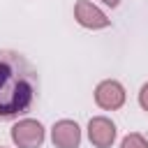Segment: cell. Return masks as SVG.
<instances>
[{"instance_id":"obj_1","label":"cell","mask_w":148,"mask_h":148,"mask_svg":"<svg viewBox=\"0 0 148 148\" xmlns=\"http://www.w3.org/2000/svg\"><path fill=\"white\" fill-rule=\"evenodd\" d=\"M39 92L37 69L18 51L0 49V120L28 113Z\"/></svg>"},{"instance_id":"obj_2","label":"cell","mask_w":148,"mask_h":148,"mask_svg":"<svg viewBox=\"0 0 148 148\" xmlns=\"http://www.w3.org/2000/svg\"><path fill=\"white\" fill-rule=\"evenodd\" d=\"M12 141L18 148H39L44 143V127L39 120L23 118L12 127Z\"/></svg>"},{"instance_id":"obj_3","label":"cell","mask_w":148,"mask_h":148,"mask_svg":"<svg viewBox=\"0 0 148 148\" xmlns=\"http://www.w3.org/2000/svg\"><path fill=\"white\" fill-rule=\"evenodd\" d=\"M125 88L120 81H113V79H106L102 81L97 88H95V102L99 109H106V111H116L125 104Z\"/></svg>"},{"instance_id":"obj_4","label":"cell","mask_w":148,"mask_h":148,"mask_svg":"<svg viewBox=\"0 0 148 148\" xmlns=\"http://www.w3.org/2000/svg\"><path fill=\"white\" fill-rule=\"evenodd\" d=\"M74 18L83 28H90V30H99V28H106L111 23V18H106V14L97 5H92L90 0H76V5H74Z\"/></svg>"},{"instance_id":"obj_5","label":"cell","mask_w":148,"mask_h":148,"mask_svg":"<svg viewBox=\"0 0 148 148\" xmlns=\"http://www.w3.org/2000/svg\"><path fill=\"white\" fill-rule=\"evenodd\" d=\"M88 139L95 148H111L116 141V125L104 116H95L88 123Z\"/></svg>"},{"instance_id":"obj_6","label":"cell","mask_w":148,"mask_h":148,"mask_svg":"<svg viewBox=\"0 0 148 148\" xmlns=\"http://www.w3.org/2000/svg\"><path fill=\"white\" fill-rule=\"evenodd\" d=\"M51 141L56 148H79L81 130L74 120H58L51 127Z\"/></svg>"},{"instance_id":"obj_7","label":"cell","mask_w":148,"mask_h":148,"mask_svg":"<svg viewBox=\"0 0 148 148\" xmlns=\"http://www.w3.org/2000/svg\"><path fill=\"white\" fill-rule=\"evenodd\" d=\"M120 148H148V141H146V136H141L139 132H132V134H127V136L123 139Z\"/></svg>"},{"instance_id":"obj_8","label":"cell","mask_w":148,"mask_h":148,"mask_svg":"<svg viewBox=\"0 0 148 148\" xmlns=\"http://www.w3.org/2000/svg\"><path fill=\"white\" fill-rule=\"evenodd\" d=\"M139 104H141L143 111H148V83H143L141 90H139Z\"/></svg>"},{"instance_id":"obj_9","label":"cell","mask_w":148,"mask_h":148,"mask_svg":"<svg viewBox=\"0 0 148 148\" xmlns=\"http://www.w3.org/2000/svg\"><path fill=\"white\" fill-rule=\"evenodd\" d=\"M104 5H109V7H118L120 5V0H102Z\"/></svg>"},{"instance_id":"obj_10","label":"cell","mask_w":148,"mask_h":148,"mask_svg":"<svg viewBox=\"0 0 148 148\" xmlns=\"http://www.w3.org/2000/svg\"><path fill=\"white\" fill-rule=\"evenodd\" d=\"M0 148H2V146H0Z\"/></svg>"}]
</instances>
